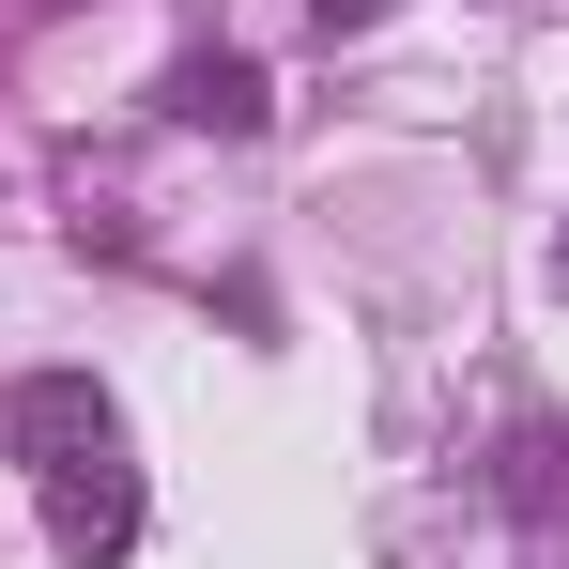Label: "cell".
Segmentation results:
<instances>
[{
	"label": "cell",
	"instance_id": "6da1fadb",
	"mask_svg": "<svg viewBox=\"0 0 569 569\" xmlns=\"http://www.w3.org/2000/svg\"><path fill=\"white\" fill-rule=\"evenodd\" d=\"M47 539H62L78 569L139 555V462H123V447H93V462H62V477H47Z\"/></svg>",
	"mask_w": 569,
	"mask_h": 569
},
{
	"label": "cell",
	"instance_id": "7a4b0ae2",
	"mask_svg": "<svg viewBox=\"0 0 569 569\" xmlns=\"http://www.w3.org/2000/svg\"><path fill=\"white\" fill-rule=\"evenodd\" d=\"M0 431H16V462H31V477H62V462H93V447H123V416H108V385H78V370H31Z\"/></svg>",
	"mask_w": 569,
	"mask_h": 569
},
{
	"label": "cell",
	"instance_id": "3957f363",
	"mask_svg": "<svg viewBox=\"0 0 569 569\" xmlns=\"http://www.w3.org/2000/svg\"><path fill=\"white\" fill-rule=\"evenodd\" d=\"M154 108H170V123H216V139H247V123H262V62H231V47H186V62L154 78Z\"/></svg>",
	"mask_w": 569,
	"mask_h": 569
},
{
	"label": "cell",
	"instance_id": "277c9868",
	"mask_svg": "<svg viewBox=\"0 0 569 569\" xmlns=\"http://www.w3.org/2000/svg\"><path fill=\"white\" fill-rule=\"evenodd\" d=\"M492 508H508V523H539V539H569V431L523 416V431L492 447Z\"/></svg>",
	"mask_w": 569,
	"mask_h": 569
},
{
	"label": "cell",
	"instance_id": "5b68a950",
	"mask_svg": "<svg viewBox=\"0 0 569 569\" xmlns=\"http://www.w3.org/2000/svg\"><path fill=\"white\" fill-rule=\"evenodd\" d=\"M355 16H385V0H323V31H355Z\"/></svg>",
	"mask_w": 569,
	"mask_h": 569
},
{
	"label": "cell",
	"instance_id": "8992f818",
	"mask_svg": "<svg viewBox=\"0 0 569 569\" xmlns=\"http://www.w3.org/2000/svg\"><path fill=\"white\" fill-rule=\"evenodd\" d=\"M0 16H78V0H0Z\"/></svg>",
	"mask_w": 569,
	"mask_h": 569
}]
</instances>
